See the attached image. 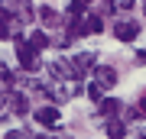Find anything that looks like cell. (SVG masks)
<instances>
[{
    "instance_id": "23",
    "label": "cell",
    "mask_w": 146,
    "mask_h": 139,
    "mask_svg": "<svg viewBox=\"0 0 146 139\" xmlns=\"http://www.w3.org/2000/svg\"><path fill=\"white\" fill-rule=\"evenodd\" d=\"M136 139H146V136H136Z\"/></svg>"
},
{
    "instance_id": "9",
    "label": "cell",
    "mask_w": 146,
    "mask_h": 139,
    "mask_svg": "<svg viewBox=\"0 0 146 139\" xmlns=\"http://www.w3.org/2000/svg\"><path fill=\"white\" fill-rule=\"evenodd\" d=\"M26 39H29V45L36 49V52H42V49H49V45H52V39H49V36H46V32H42V29H36V32H29Z\"/></svg>"
},
{
    "instance_id": "3",
    "label": "cell",
    "mask_w": 146,
    "mask_h": 139,
    "mask_svg": "<svg viewBox=\"0 0 146 139\" xmlns=\"http://www.w3.org/2000/svg\"><path fill=\"white\" fill-rule=\"evenodd\" d=\"M58 120H62L58 107H39V110H36V123H42V126H55Z\"/></svg>"
},
{
    "instance_id": "16",
    "label": "cell",
    "mask_w": 146,
    "mask_h": 139,
    "mask_svg": "<svg viewBox=\"0 0 146 139\" xmlns=\"http://www.w3.org/2000/svg\"><path fill=\"white\" fill-rule=\"evenodd\" d=\"M20 20H23V23H29V20H33V7L26 3V0L20 3Z\"/></svg>"
},
{
    "instance_id": "11",
    "label": "cell",
    "mask_w": 146,
    "mask_h": 139,
    "mask_svg": "<svg viewBox=\"0 0 146 139\" xmlns=\"http://www.w3.org/2000/svg\"><path fill=\"white\" fill-rule=\"evenodd\" d=\"M10 29H13V20H10V13H7V7H0V39H13Z\"/></svg>"
},
{
    "instance_id": "25",
    "label": "cell",
    "mask_w": 146,
    "mask_h": 139,
    "mask_svg": "<svg viewBox=\"0 0 146 139\" xmlns=\"http://www.w3.org/2000/svg\"><path fill=\"white\" fill-rule=\"evenodd\" d=\"M88 3H91V0H88Z\"/></svg>"
},
{
    "instance_id": "15",
    "label": "cell",
    "mask_w": 146,
    "mask_h": 139,
    "mask_svg": "<svg viewBox=\"0 0 146 139\" xmlns=\"http://www.w3.org/2000/svg\"><path fill=\"white\" fill-rule=\"evenodd\" d=\"M101 94H104V88H101V84H88V97H91V100H98V103H101V100H104Z\"/></svg>"
},
{
    "instance_id": "8",
    "label": "cell",
    "mask_w": 146,
    "mask_h": 139,
    "mask_svg": "<svg viewBox=\"0 0 146 139\" xmlns=\"http://www.w3.org/2000/svg\"><path fill=\"white\" fill-rule=\"evenodd\" d=\"M98 113L101 117H117L120 113V100L117 97H104V100L98 103Z\"/></svg>"
},
{
    "instance_id": "18",
    "label": "cell",
    "mask_w": 146,
    "mask_h": 139,
    "mask_svg": "<svg viewBox=\"0 0 146 139\" xmlns=\"http://www.w3.org/2000/svg\"><path fill=\"white\" fill-rule=\"evenodd\" d=\"M101 10L110 13V10H117V3H114V0H101Z\"/></svg>"
},
{
    "instance_id": "4",
    "label": "cell",
    "mask_w": 146,
    "mask_h": 139,
    "mask_svg": "<svg viewBox=\"0 0 146 139\" xmlns=\"http://www.w3.org/2000/svg\"><path fill=\"white\" fill-rule=\"evenodd\" d=\"M94 74H98V84H101V88H114V84H117V71L110 65H98Z\"/></svg>"
},
{
    "instance_id": "1",
    "label": "cell",
    "mask_w": 146,
    "mask_h": 139,
    "mask_svg": "<svg viewBox=\"0 0 146 139\" xmlns=\"http://www.w3.org/2000/svg\"><path fill=\"white\" fill-rule=\"evenodd\" d=\"M13 45H16V55H20V65L26 68V71H36L39 68V52L29 45V39L20 36V32H13Z\"/></svg>"
},
{
    "instance_id": "22",
    "label": "cell",
    "mask_w": 146,
    "mask_h": 139,
    "mask_svg": "<svg viewBox=\"0 0 146 139\" xmlns=\"http://www.w3.org/2000/svg\"><path fill=\"white\" fill-rule=\"evenodd\" d=\"M36 139H68V136H36Z\"/></svg>"
},
{
    "instance_id": "24",
    "label": "cell",
    "mask_w": 146,
    "mask_h": 139,
    "mask_svg": "<svg viewBox=\"0 0 146 139\" xmlns=\"http://www.w3.org/2000/svg\"><path fill=\"white\" fill-rule=\"evenodd\" d=\"M143 13H146V3H143Z\"/></svg>"
},
{
    "instance_id": "19",
    "label": "cell",
    "mask_w": 146,
    "mask_h": 139,
    "mask_svg": "<svg viewBox=\"0 0 146 139\" xmlns=\"http://www.w3.org/2000/svg\"><path fill=\"white\" fill-rule=\"evenodd\" d=\"M136 113H143V117H146V94L140 97V103H136Z\"/></svg>"
},
{
    "instance_id": "5",
    "label": "cell",
    "mask_w": 146,
    "mask_h": 139,
    "mask_svg": "<svg viewBox=\"0 0 146 139\" xmlns=\"http://www.w3.org/2000/svg\"><path fill=\"white\" fill-rule=\"evenodd\" d=\"M10 110H13L16 117H26V113H29V100H26L23 91H13V94H10Z\"/></svg>"
},
{
    "instance_id": "20",
    "label": "cell",
    "mask_w": 146,
    "mask_h": 139,
    "mask_svg": "<svg viewBox=\"0 0 146 139\" xmlns=\"http://www.w3.org/2000/svg\"><path fill=\"white\" fill-rule=\"evenodd\" d=\"M136 65H146V49H140V52H136Z\"/></svg>"
},
{
    "instance_id": "14",
    "label": "cell",
    "mask_w": 146,
    "mask_h": 139,
    "mask_svg": "<svg viewBox=\"0 0 146 139\" xmlns=\"http://www.w3.org/2000/svg\"><path fill=\"white\" fill-rule=\"evenodd\" d=\"M84 7H88V0H72V3H68V16H81Z\"/></svg>"
},
{
    "instance_id": "7",
    "label": "cell",
    "mask_w": 146,
    "mask_h": 139,
    "mask_svg": "<svg viewBox=\"0 0 146 139\" xmlns=\"http://www.w3.org/2000/svg\"><path fill=\"white\" fill-rule=\"evenodd\" d=\"M72 65H75V71H78V78H81L84 71H91V68H98V65H94V55H91V52H84V55L72 58Z\"/></svg>"
},
{
    "instance_id": "17",
    "label": "cell",
    "mask_w": 146,
    "mask_h": 139,
    "mask_svg": "<svg viewBox=\"0 0 146 139\" xmlns=\"http://www.w3.org/2000/svg\"><path fill=\"white\" fill-rule=\"evenodd\" d=\"M7 139H29L23 129H7Z\"/></svg>"
},
{
    "instance_id": "21",
    "label": "cell",
    "mask_w": 146,
    "mask_h": 139,
    "mask_svg": "<svg viewBox=\"0 0 146 139\" xmlns=\"http://www.w3.org/2000/svg\"><path fill=\"white\" fill-rule=\"evenodd\" d=\"M3 103H10V94H7V91H0V110H3Z\"/></svg>"
},
{
    "instance_id": "6",
    "label": "cell",
    "mask_w": 146,
    "mask_h": 139,
    "mask_svg": "<svg viewBox=\"0 0 146 139\" xmlns=\"http://www.w3.org/2000/svg\"><path fill=\"white\" fill-rule=\"evenodd\" d=\"M49 68H52V74H55V78H78V71H75V65H72V62H65V58H58V62H52Z\"/></svg>"
},
{
    "instance_id": "13",
    "label": "cell",
    "mask_w": 146,
    "mask_h": 139,
    "mask_svg": "<svg viewBox=\"0 0 146 139\" xmlns=\"http://www.w3.org/2000/svg\"><path fill=\"white\" fill-rule=\"evenodd\" d=\"M84 29H88V32H101V29H104V20H101L98 13H88V16H84Z\"/></svg>"
},
{
    "instance_id": "10",
    "label": "cell",
    "mask_w": 146,
    "mask_h": 139,
    "mask_svg": "<svg viewBox=\"0 0 146 139\" xmlns=\"http://www.w3.org/2000/svg\"><path fill=\"white\" fill-rule=\"evenodd\" d=\"M39 20H42V26H62V16L52 7H39Z\"/></svg>"
},
{
    "instance_id": "12",
    "label": "cell",
    "mask_w": 146,
    "mask_h": 139,
    "mask_svg": "<svg viewBox=\"0 0 146 139\" xmlns=\"http://www.w3.org/2000/svg\"><path fill=\"white\" fill-rule=\"evenodd\" d=\"M107 136L110 139H123L127 136V126L120 123V120H107Z\"/></svg>"
},
{
    "instance_id": "2",
    "label": "cell",
    "mask_w": 146,
    "mask_h": 139,
    "mask_svg": "<svg viewBox=\"0 0 146 139\" xmlns=\"http://www.w3.org/2000/svg\"><path fill=\"white\" fill-rule=\"evenodd\" d=\"M114 39H120V42L140 39V23H136V20H117L114 23Z\"/></svg>"
}]
</instances>
